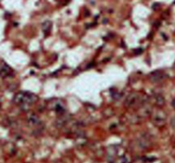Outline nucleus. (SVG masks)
I'll list each match as a JSON object with an SVG mask.
<instances>
[{
	"mask_svg": "<svg viewBox=\"0 0 175 163\" xmlns=\"http://www.w3.org/2000/svg\"><path fill=\"white\" fill-rule=\"evenodd\" d=\"M39 100L38 96L33 93L26 92H20L14 96L13 102L16 105H19L22 110L28 111L30 107Z\"/></svg>",
	"mask_w": 175,
	"mask_h": 163,
	"instance_id": "f257e3e1",
	"label": "nucleus"
},
{
	"mask_svg": "<svg viewBox=\"0 0 175 163\" xmlns=\"http://www.w3.org/2000/svg\"><path fill=\"white\" fill-rule=\"evenodd\" d=\"M142 103V97L140 96V94L138 92H131L127 97L125 102H124V106L127 109H131L133 108L137 105H141Z\"/></svg>",
	"mask_w": 175,
	"mask_h": 163,
	"instance_id": "f03ea898",
	"label": "nucleus"
},
{
	"mask_svg": "<svg viewBox=\"0 0 175 163\" xmlns=\"http://www.w3.org/2000/svg\"><path fill=\"white\" fill-rule=\"evenodd\" d=\"M151 119L153 123L156 126H162L164 125L166 121V114L164 111L162 110H157L156 112H152L151 114Z\"/></svg>",
	"mask_w": 175,
	"mask_h": 163,
	"instance_id": "7ed1b4c3",
	"label": "nucleus"
},
{
	"mask_svg": "<svg viewBox=\"0 0 175 163\" xmlns=\"http://www.w3.org/2000/svg\"><path fill=\"white\" fill-rule=\"evenodd\" d=\"M166 77V75L161 70H157V71L152 72L149 74V79L152 83H159V82L164 80Z\"/></svg>",
	"mask_w": 175,
	"mask_h": 163,
	"instance_id": "20e7f679",
	"label": "nucleus"
},
{
	"mask_svg": "<svg viewBox=\"0 0 175 163\" xmlns=\"http://www.w3.org/2000/svg\"><path fill=\"white\" fill-rule=\"evenodd\" d=\"M12 73H13L12 68L7 63L3 61L0 65V76L2 78H7L12 74Z\"/></svg>",
	"mask_w": 175,
	"mask_h": 163,
	"instance_id": "39448f33",
	"label": "nucleus"
},
{
	"mask_svg": "<svg viewBox=\"0 0 175 163\" xmlns=\"http://www.w3.org/2000/svg\"><path fill=\"white\" fill-rule=\"evenodd\" d=\"M69 118H70V116L68 115V114H66L59 115V117L57 119V121H56V126H58V127L63 126L66 124V122L69 120Z\"/></svg>",
	"mask_w": 175,
	"mask_h": 163,
	"instance_id": "423d86ee",
	"label": "nucleus"
},
{
	"mask_svg": "<svg viewBox=\"0 0 175 163\" xmlns=\"http://www.w3.org/2000/svg\"><path fill=\"white\" fill-rule=\"evenodd\" d=\"M153 99H154V102L156 103V105H157L158 107H163L165 105V97L162 95H161V94H156V95H155L153 97Z\"/></svg>",
	"mask_w": 175,
	"mask_h": 163,
	"instance_id": "0eeeda50",
	"label": "nucleus"
},
{
	"mask_svg": "<svg viewBox=\"0 0 175 163\" xmlns=\"http://www.w3.org/2000/svg\"><path fill=\"white\" fill-rule=\"evenodd\" d=\"M39 120L38 115L34 113H30L28 115V122L31 126H36L38 125Z\"/></svg>",
	"mask_w": 175,
	"mask_h": 163,
	"instance_id": "6e6552de",
	"label": "nucleus"
},
{
	"mask_svg": "<svg viewBox=\"0 0 175 163\" xmlns=\"http://www.w3.org/2000/svg\"><path fill=\"white\" fill-rule=\"evenodd\" d=\"M51 27H52V23L50 20H45L42 24V30L45 35H48L50 33V32L51 30Z\"/></svg>",
	"mask_w": 175,
	"mask_h": 163,
	"instance_id": "1a4fd4ad",
	"label": "nucleus"
},
{
	"mask_svg": "<svg viewBox=\"0 0 175 163\" xmlns=\"http://www.w3.org/2000/svg\"><path fill=\"white\" fill-rule=\"evenodd\" d=\"M171 122H172V126L175 128V117H174V118L172 119V121H171Z\"/></svg>",
	"mask_w": 175,
	"mask_h": 163,
	"instance_id": "9d476101",
	"label": "nucleus"
},
{
	"mask_svg": "<svg viewBox=\"0 0 175 163\" xmlns=\"http://www.w3.org/2000/svg\"><path fill=\"white\" fill-rule=\"evenodd\" d=\"M172 106H173V108L175 109V98L172 101Z\"/></svg>",
	"mask_w": 175,
	"mask_h": 163,
	"instance_id": "9b49d317",
	"label": "nucleus"
},
{
	"mask_svg": "<svg viewBox=\"0 0 175 163\" xmlns=\"http://www.w3.org/2000/svg\"><path fill=\"white\" fill-rule=\"evenodd\" d=\"M0 109H1V104H0Z\"/></svg>",
	"mask_w": 175,
	"mask_h": 163,
	"instance_id": "f8f14e48",
	"label": "nucleus"
}]
</instances>
